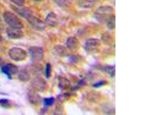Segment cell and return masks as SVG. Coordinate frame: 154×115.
Here are the masks:
<instances>
[{"mask_svg": "<svg viewBox=\"0 0 154 115\" xmlns=\"http://www.w3.org/2000/svg\"><path fill=\"white\" fill-rule=\"evenodd\" d=\"M113 8L109 5L100 7L95 13V18L97 21L101 23L106 22L109 18L113 15Z\"/></svg>", "mask_w": 154, "mask_h": 115, "instance_id": "cell-1", "label": "cell"}, {"mask_svg": "<svg viewBox=\"0 0 154 115\" xmlns=\"http://www.w3.org/2000/svg\"><path fill=\"white\" fill-rule=\"evenodd\" d=\"M3 17L5 22L9 25L10 27L20 29L24 27L23 23L20 19L12 12H5Z\"/></svg>", "mask_w": 154, "mask_h": 115, "instance_id": "cell-2", "label": "cell"}, {"mask_svg": "<svg viewBox=\"0 0 154 115\" xmlns=\"http://www.w3.org/2000/svg\"><path fill=\"white\" fill-rule=\"evenodd\" d=\"M8 55L11 59L16 61H24L27 55L26 50L18 47H13L10 49Z\"/></svg>", "mask_w": 154, "mask_h": 115, "instance_id": "cell-3", "label": "cell"}, {"mask_svg": "<svg viewBox=\"0 0 154 115\" xmlns=\"http://www.w3.org/2000/svg\"><path fill=\"white\" fill-rule=\"evenodd\" d=\"M31 85L34 90L40 92L45 91L48 87L46 80L39 76H37L32 79Z\"/></svg>", "mask_w": 154, "mask_h": 115, "instance_id": "cell-4", "label": "cell"}, {"mask_svg": "<svg viewBox=\"0 0 154 115\" xmlns=\"http://www.w3.org/2000/svg\"><path fill=\"white\" fill-rule=\"evenodd\" d=\"M29 53L33 61L38 62L43 59L44 53L43 49L38 46H31L29 49Z\"/></svg>", "mask_w": 154, "mask_h": 115, "instance_id": "cell-5", "label": "cell"}, {"mask_svg": "<svg viewBox=\"0 0 154 115\" xmlns=\"http://www.w3.org/2000/svg\"><path fill=\"white\" fill-rule=\"evenodd\" d=\"M32 28L38 31H42L46 27L45 23L41 19L32 15L27 19Z\"/></svg>", "mask_w": 154, "mask_h": 115, "instance_id": "cell-6", "label": "cell"}, {"mask_svg": "<svg viewBox=\"0 0 154 115\" xmlns=\"http://www.w3.org/2000/svg\"><path fill=\"white\" fill-rule=\"evenodd\" d=\"M27 97L30 103L35 106H39L42 103V98L36 91L32 89L27 93Z\"/></svg>", "mask_w": 154, "mask_h": 115, "instance_id": "cell-7", "label": "cell"}, {"mask_svg": "<svg viewBox=\"0 0 154 115\" xmlns=\"http://www.w3.org/2000/svg\"><path fill=\"white\" fill-rule=\"evenodd\" d=\"M1 71L10 79H12V75H14L18 72V69L16 66L12 63H8L3 66Z\"/></svg>", "mask_w": 154, "mask_h": 115, "instance_id": "cell-8", "label": "cell"}, {"mask_svg": "<svg viewBox=\"0 0 154 115\" xmlns=\"http://www.w3.org/2000/svg\"><path fill=\"white\" fill-rule=\"evenodd\" d=\"M6 33L8 37L12 39H20L24 36V33L20 29L11 27L7 28Z\"/></svg>", "mask_w": 154, "mask_h": 115, "instance_id": "cell-9", "label": "cell"}, {"mask_svg": "<svg viewBox=\"0 0 154 115\" xmlns=\"http://www.w3.org/2000/svg\"><path fill=\"white\" fill-rule=\"evenodd\" d=\"M45 21L46 24L52 27H55L58 24L57 15L54 12H50L46 16Z\"/></svg>", "mask_w": 154, "mask_h": 115, "instance_id": "cell-10", "label": "cell"}, {"mask_svg": "<svg viewBox=\"0 0 154 115\" xmlns=\"http://www.w3.org/2000/svg\"><path fill=\"white\" fill-rule=\"evenodd\" d=\"M13 10L20 16L26 19L32 15L31 10L26 8H19L13 6Z\"/></svg>", "mask_w": 154, "mask_h": 115, "instance_id": "cell-11", "label": "cell"}, {"mask_svg": "<svg viewBox=\"0 0 154 115\" xmlns=\"http://www.w3.org/2000/svg\"><path fill=\"white\" fill-rule=\"evenodd\" d=\"M67 48L71 50H75L78 49L79 42L78 39L75 37H70L68 38L66 41Z\"/></svg>", "mask_w": 154, "mask_h": 115, "instance_id": "cell-12", "label": "cell"}, {"mask_svg": "<svg viewBox=\"0 0 154 115\" xmlns=\"http://www.w3.org/2000/svg\"><path fill=\"white\" fill-rule=\"evenodd\" d=\"M18 78L22 82H28L31 79V74L27 69H22L19 72Z\"/></svg>", "mask_w": 154, "mask_h": 115, "instance_id": "cell-13", "label": "cell"}, {"mask_svg": "<svg viewBox=\"0 0 154 115\" xmlns=\"http://www.w3.org/2000/svg\"><path fill=\"white\" fill-rule=\"evenodd\" d=\"M97 0H79L78 4L83 9H89L94 6Z\"/></svg>", "mask_w": 154, "mask_h": 115, "instance_id": "cell-14", "label": "cell"}, {"mask_svg": "<svg viewBox=\"0 0 154 115\" xmlns=\"http://www.w3.org/2000/svg\"><path fill=\"white\" fill-rule=\"evenodd\" d=\"M54 52L57 56L60 57H64L67 54L66 48L62 45H57L54 48Z\"/></svg>", "mask_w": 154, "mask_h": 115, "instance_id": "cell-15", "label": "cell"}, {"mask_svg": "<svg viewBox=\"0 0 154 115\" xmlns=\"http://www.w3.org/2000/svg\"><path fill=\"white\" fill-rule=\"evenodd\" d=\"M70 83L66 78L60 76L58 78V86L61 90H66L69 88Z\"/></svg>", "mask_w": 154, "mask_h": 115, "instance_id": "cell-16", "label": "cell"}, {"mask_svg": "<svg viewBox=\"0 0 154 115\" xmlns=\"http://www.w3.org/2000/svg\"><path fill=\"white\" fill-rule=\"evenodd\" d=\"M115 16L113 15L110 17L106 22L107 27L109 29L112 30L115 28Z\"/></svg>", "mask_w": 154, "mask_h": 115, "instance_id": "cell-17", "label": "cell"}, {"mask_svg": "<svg viewBox=\"0 0 154 115\" xmlns=\"http://www.w3.org/2000/svg\"><path fill=\"white\" fill-rule=\"evenodd\" d=\"M99 43L100 42L98 40L92 38L87 41L86 45L88 48L94 47L98 45Z\"/></svg>", "mask_w": 154, "mask_h": 115, "instance_id": "cell-18", "label": "cell"}, {"mask_svg": "<svg viewBox=\"0 0 154 115\" xmlns=\"http://www.w3.org/2000/svg\"><path fill=\"white\" fill-rule=\"evenodd\" d=\"M56 4L61 7H66L69 6L70 0H53Z\"/></svg>", "mask_w": 154, "mask_h": 115, "instance_id": "cell-19", "label": "cell"}, {"mask_svg": "<svg viewBox=\"0 0 154 115\" xmlns=\"http://www.w3.org/2000/svg\"><path fill=\"white\" fill-rule=\"evenodd\" d=\"M13 104L11 101L8 99H0V105L5 108L11 107Z\"/></svg>", "mask_w": 154, "mask_h": 115, "instance_id": "cell-20", "label": "cell"}, {"mask_svg": "<svg viewBox=\"0 0 154 115\" xmlns=\"http://www.w3.org/2000/svg\"><path fill=\"white\" fill-rule=\"evenodd\" d=\"M51 66L50 63H48L46 64L45 69V75L47 78H49L51 75Z\"/></svg>", "mask_w": 154, "mask_h": 115, "instance_id": "cell-21", "label": "cell"}, {"mask_svg": "<svg viewBox=\"0 0 154 115\" xmlns=\"http://www.w3.org/2000/svg\"><path fill=\"white\" fill-rule=\"evenodd\" d=\"M54 98L53 97L45 98L43 100L44 105L47 106H51V105H53L54 103Z\"/></svg>", "mask_w": 154, "mask_h": 115, "instance_id": "cell-22", "label": "cell"}, {"mask_svg": "<svg viewBox=\"0 0 154 115\" xmlns=\"http://www.w3.org/2000/svg\"><path fill=\"white\" fill-rule=\"evenodd\" d=\"M31 72L35 75H39L41 72L40 66L38 65H33L31 68Z\"/></svg>", "mask_w": 154, "mask_h": 115, "instance_id": "cell-23", "label": "cell"}, {"mask_svg": "<svg viewBox=\"0 0 154 115\" xmlns=\"http://www.w3.org/2000/svg\"><path fill=\"white\" fill-rule=\"evenodd\" d=\"M11 1L19 6H23L26 2V0H11Z\"/></svg>", "mask_w": 154, "mask_h": 115, "instance_id": "cell-24", "label": "cell"}, {"mask_svg": "<svg viewBox=\"0 0 154 115\" xmlns=\"http://www.w3.org/2000/svg\"><path fill=\"white\" fill-rule=\"evenodd\" d=\"M4 63H5V62H4L3 60L0 57V66H3Z\"/></svg>", "mask_w": 154, "mask_h": 115, "instance_id": "cell-25", "label": "cell"}, {"mask_svg": "<svg viewBox=\"0 0 154 115\" xmlns=\"http://www.w3.org/2000/svg\"><path fill=\"white\" fill-rule=\"evenodd\" d=\"M104 83L103 82H100V83H96V84H95L94 86L95 87H98V86H100L101 85H102V84H103Z\"/></svg>", "mask_w": 154, "mask_h": 115, "instance_id": "cell-26", "label": "cell"}, {"mask_svg": "<svg viewBox=\"0 0 154 115\" xmlns=\"http://www.w3.org/2000/svg\"><path fill=\"white\" fill-rule=\"evenodd\" d=\"M2 21H1V19H0V28H1V27L2 26Z\"/></svg>", "mask_w": 154, "mask_h": 115, "instance_id": "cell-27", "label": "cell"}, {"mask_svg": "<svg viewBox=\"0 0 154 115\" xmlns=\"http://www.w3.org/2000/svg\"><path fill=\"white\" fill-rule=\"evenodd\" d=\"M1 39H2V37H1V35H0V41L1 40Z\"/></svg>", "mask_w": 154, "mask_h": 115, "instance_id": "cell-28", "label": "cell"}, {"mask_svg": "<svg viewBox=\"0 0 154 115\" xmlns=\"http://www.w3.org/2000/svg\"><path fill=\"white\" fill-rule=\"evenodd\" d=\"M34 1H41V0H34Z\"/></svg>", "mask_w": 154, "mask_h": 115, "instance_id": "cell-29", "label": "cell"}]
</instances>
